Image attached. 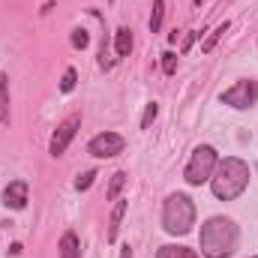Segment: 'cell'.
<instances>
[{
	"mask_svg": "<svg viewBox=\"0 0 258 258\" xmlns=\"http://www.w3.org/2000/svg\"><path fill=\"white\" fill-rule=\"evenodd\" d=\"M78 126H81V114H69L63 123L57 126V132L51 135L48 153H51V156H63L66 147H69V141H72V138H75V132H78Z\"/></svg>",
	"mask_w": 258,
	"mask_h": 258,
	"instance_id": "7",
	"label": "cell"
},
{
	"mask_svg": "<svg viewBox=\"0 0 258 258\" xmlns=\"http://www.w3.org/2000/svg\"><path fill=\"white\" fill-rule=\"evenodd\" d=\"M3 204L9 210H24L27 207V183L24 180H12L6 189H3Z\"/></svg>",
	"mask_w": 258,
	"mask_h": 258,
	"instance_id": "8",
	"label": "cell"
},
{
	"mask_svg": "<svg viewBox=\"0 0 258 258\" xmlns=\"http://www.w3.org/2000/svg\"><path fill=\"white\" fill-rule=\"evenodd\" d=\"M165 18V0H153V12H150V33H159Z\"/></svg>",
	"mask_w": 258,
	"mask_h": 258,
	"instance_id": "15",
	"label": "cell"
},
{
	"mask_svg": "<svg viewBox=\"0 0 258 258\" xmlns=\"http://www.w3.org/2000/svg\"><path fill=\"white\" fill-rule=\"evenodd\" d=\"M222 102L237 108V111H246L258 102V81H237L234 87H228L222 93Z\"/></svg>",
	"mask_w": 258,
	"mask_h": 258,
	"instance_id": "5",
	"label": "cell"
},
{
	"mask_svg": "<svg viewBox=\"0 0 258 258\" xmlns=\"http://www.w3.org/2000/svg\"><path fill=\"white\" fill-rule=\"evenodd\" d=\"M195 225V204L189 195L171 192L162 204V228L168 234H189Z\"/></svg>",
	"mask_w": 258,
	"mask_h": 258,
	"instance_id": "3",
	"label": "cell"
},
{
	"mask_svg": "<svg viewBox=\"0 0 258 258\" xmlns=\"http://www.w3.org/2000/svg\"><path fill=\"white\" fill-rule=\"evenodd\" d=\"M123 147H126L123 135H117V132H102V135L90 138L87 153H90V156H99V159H111V156L123 153Z\"/></svg>",
	"mask_w": 258,
	"mask_h": 258,
	"instance_id": "6",
	"label": "cell"
},
{
	"mask_svg": "<svg viewBox=\"0 0 258 258\" xmlns=\"http://www.w3.org/2000/svg\"><path fill=\"white\" fill-rule=\"evenodd\" d=\"M216 165H219L216 150H213L210 144H201V147L192 150V159H189V165H186V171H183V180H186L189 186H201L204 180L213 177Z\"/></svg>",
	"mask_w": 258,
	"mask_h": 258,
	"instance_id": "4",
	"label": "cell"
},
{
	"mask_svg": "<svg viewBox=\"0 0 258 258\" xmlns=\"http://www.w3.org/2000/svg\"><path fill=\"white\" fill-rule=\"evenodd\" d=\"M75 81H78L75 69H66V72H63V81H60V90H63V93H72V90H75Z\"/></svg>",
	"mask_w": 258,
	"mask_h": 258,
	"instance_id": "21",
	"label": "cell"
},
{
	"mask_svg": "<svg viewBox=\"0 0 258 258\" xmlns=\"http://www.w3.org/2000/svg\"><path fill=\"white\" fill-rule=\"evenodd\" d=\"M123 186H126V174H123V171H114V174H111V183H108V189H105V198H108V201H117V195H120Z\"/></svg>",
	"mask_w": 258,
	"mask_h": 258,
	"instance_id": "14",
	"label": "cell"
},
{
	"mask_svg": "<svg viewBox=\"0 0 258 258\" xmlns=\"http://www.w3.org/2000/svg\"><path fill=\"white\" fill-rule=\"evenodd\" d=\"M228 27H231V24H228V21H222V24H219V27H216V30H213V33H210L207 39H204V45H201V51H213V45H216V42L222 39V33H225Z\"/></svg>",
	"mask_w": 258,
	"mask_h": 258,
	"instance_id": "16",
	"label": "cell"
},
{
	"mask_svg": "<svg viewBox=\"0 0 258 258\" xmlns=\"http://www.w3.org/2000/svg\"><path fill=\"white\" fill-rule=\"evenodd\" d=\"M123 213H126V201H117V204H114V210H111V219H108V231H105V240H108V243H114V240H117V231H120Z\"/></svg>",
	"mask_w": 258,
	"mask_h": 258,
	"instance_id": "9",
	"label": "cell"
},
{
	"mask_svg": "<svg viewBox=\"0 0 258 258\" xmlns=\"http://www.w3.org/2000/svg\"><path fill=\"white\" fill-rule=\"evenodd\" d=\"M162 72H165V75H174V72H177V54H171V51L162 54Z\"/></svg>",
	"mask_w": 258,
	"mask_h": 258,
	"instance_id": "19",
	"label": "cell"
},
{
	"mask_svg": "<svg viewBox=\"0 0 258 258\" xmlns=\"http://www.w3.org/2000/svg\"><path fill=\"white\" fill-rule=\"evenodd\" d=\"M252 258H258V255H252Z\"/></svg>",
	"mask_w": 258,
	"mask_h": 258,
	"instance_id": "24",
	"label": "cell"
},
{
	"mask_svg": "<svg viewBox=\"0 0 258 258\" xmlns=\"http://www.w3.org/2000/svg\"><path fill=\"white\" fill-rule=\"evenodd\" d=\"M114 48H117V57H129V51H132V30L129 27H117Z\"/></svg>",
	"mask_w": 258,
	"mask_h": 258,
	"instance_id": "11",
	"label": "cell"
},
{
	"mask_svg": "<svg viewBox=\"0 0 258 258\" xmlns=\"http://www.w3.org/2000/svg\"><path fill=\"white\" fill-rule=\"evenodd\" d=\"M120 258H132V249H129V243L123 246V249H120Z\"/></svg>",
	"mask_w": 258,
	"mask_h": 258,
	"instance_id": "23",
	"label": "cell"
},
{
	"mask_svg": "<svg viewBox=\"0 0 258 258\" xmlns=\"http://www.w3.org/2000/svg\"><path fill=\"white\" fill-rule=\"evenodd\" d=\"M249 186V165L237 156H225L219 159L213 177H210V189L219 201H231L237 195H243V189Z\"/></svg>",
	"mask_w": 258,
	"mask_h": 258,
	"instance_id": "2",
	"label": "cell"
},
{
	"mask_svg": "<svg viewBox=\"0 0 258 258\" xmlns=\"http://www.w3.org/2000/svg\"><path fill=\"white\" fill-rule=\"evenodd\" d=\"M60 258H81V243H78V234L75 231H66L60 237Z\"/></svg>",
	"mask_w": 258,
	"mask_h": 258,
	"instance_id": "10",
	"label": "cell"
},
{
	"mask_svg": "<svg viewBox=\"0 0 258 258\" xmlns=\"http://www.w3.org/2000/svg\"><path fill=\"white\" fill-rule=\"evenodd\" d=\"M0 123H9V78L0 72Z\"/></svg>",
	"mask_w": 258,
	"mask_h": 258,
	"instance_id": "13",
	"label": "cell"
},
{
	"mask_svg": "<svg viewBox=\"0 0 258 258\" xmlns=\"http://www.w3.org/2000/svg\"><path fill=\"white\" fill-rule=\"evenodd\" d=\"M93 180H96V171H81V174L75 177V189H78V192H84V189H90V186H93Z\"/></svg>",
	"mask_w": 258,
	"mask_h": 258,
	"instance_id": "17",
	"label": "cell"
},
{
	"mask_svg": "<svg viewBox=\"0 0 258 258\" xmlns=\"http://www.w3.org/2000/svg\"><path fill=\"white\" fill-rule=\"evenodd\" d=\"M195 42V30H189V33H186V39H183V51H189V45H192Z\"/></svg>",
	"mask_w": 258,
	"mask_h": 258,
	"instance_id": "22",
	"label": "cell"
},
{
	"mask_svg": "<svg viewBox=\"0 0 258 258\" xmlns=\"http://www.w3.org/2000/svg\"><path fill=\"white\" fill-rule=\"evenodd\" d=\"M87 42H90L87 30H84V27H75V30H72V45H75V48H87Z\"/></svg>",
	"mask_w": 258,
	"mask_h": 258,
	"instance_id": "20",
	"label": "cell"
},
{
	"mask_svg": "<svg viewBox=\"0 0 258 258\" xmlns=\"http://www.w3.org/2000/svg\"><path fill=\"white\" fill-rule=\"evenodd\" d=\"M237 240H240V231L234 225V219L228 216H210L204 225H201V255L204 258H228L234 255L237 249Z\"/></svg>",
	"mask_w": 258,
	"mask_h": 258,
	"instance_id": "1",
	"label": "cell"
},
{
	"mask_svg": "<svg viewBox=\"0 0 258 258\" xmlns=\"http://www.w3.org/2000/svg\"><path fill=\"white\" fill-rule=\"evenodd\" d=\"M156 258H201L195 249H189V246H174V243H168V246H162L159 252H156Z\"/></svg>",
	"mask_w": 258,
	"mask_h": 258,
	"instance_id": "12",
	"label": "cell"
},
{
	"mask_svg": "<svg viewBox=\"0 0 258 258\" xmlns=\"http://www.w3.org/2000/svg\"><path fill=\"white\" fill-rule=\"evenodd\" d=\"M156 114H159V105H156V102H147L144 117H141V129H150V123L156 120Z\"/></svg>",
	"mask_w": 258,
	"mask_h": 258,
	"instance_id": "18",
	"label": "cell"
}]
</instances>
